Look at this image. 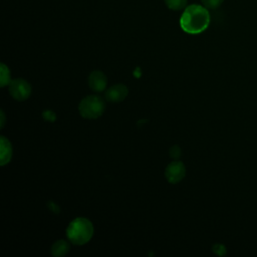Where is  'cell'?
Here are the masks:
<instances>
[{
  "instance_id": "cell-1",
  "label": "cell",
  "mask_w": 257,
  "mask_h": 257,
  "mask_svg": "<svg viewBox=\"0 0 257 257\" xmlns=\"http://www.w3.org/2000/svg\"><path fill=\"white\" fill-rule=\"evenodd\" d=\"M210 20L208 8L200 4H191L184 9L180 17V26L186 33L199 34L208 28Z\"/></svg>"
},
{
  "instance_id": "cell-2",
  "label": "cell",
  "mask_w": 257,
  "mask_h": 257,
  "mask_svg": "<svg viewBox=\"0 0 257 257\" xmlns=\"http://www.w3.org/2000/svg\"><path fill=\"white\" fill-rule=\"evenodd\" d=\"M94 228L92 223L84 217L73 219L66 228V237L74 245H83L90 241Z\"/></svg>"
},
{
  "instance_id": "cell-3",
  "label": "cell",
  "mask_w": 257,
  "mask_h": 257,
  "mask_svg": "<svg viewBox=\"0 0 257 257\" xmlns=\"http://www.w3.org/2000/svg\"><path fill=\"white\" fill-rule=\"evenodd\" d=\"M105 109L104 100L99 95H87L83 97L78 104L79 114L87 119L99 117Z\"/></svg>"
},
{
  "instance_id": "cell-4",
  "label": "cell",
  "mask_w": 257,
  "mask_h": 257,
  "mask_svg": "<svg viewBox=\"0 0 257 257\" xmlns=\"http://www.w3.org/2000/svg\"><path fill=\"white\" fill-rule=\"evenodd\" d=\"M9 93L16 100L27 99L32 91L30 83L23 78H16L9 83Z\"/></svg>"
},
{
  "instance_id": "cell-5",
  "label": "cell",
  "mask_w": 257,
  "mask_h": 257,
  "mask_svg": "<svg viewBox=\"0 0 257 257\" xmlns=\"http://www.w3.org/2000/svg\"><path fill=\"white\" fill-rule=\"evenodd\" d=\"M165 176L169 183L177 184L185 178L186 167L181 161H173L167 166Z\"/></svg>"
},
{
  "instance_id": "cell-6",
  "label": "cell",
  "mask_w": 257,
  "mask_h": 257,
  "mask_svg": "<svg viewBox=\"0 0 257 257\" xmlns=\"http://www.w3.org/2000/svg\"><path fill=\"white\" fill-rule=\"evenodd\" d=\"M127 93V87L122 83H117L106 89L104 97L109 102H119L126 97Z\"/></svg>"
},
{
  "instance_id": "cell-7",
  "label": "cell",
  "mask_w": 257,
  "mask_h": 257,
  "mask_svg": "<svg viewBox=\"0 0 257 257\" xmlns=\"http://www.w3.org/2000/svg\"><path fill=\"white\" fill-rule=\"evenodd\" d=\"M106 83H107L106 76L100 70H93L88 75V85L93 91H96V92L103 91L106 87Z\"/></svg>"
},
{
  "instance_id": "cell-8",
  "label": "cell",
  "mask_w": 257,
  "mask_h": 257,
  "mask_svg": "<svg viewBox=\"0 0 257 257\" xmlns=\"http://www.w3.org/2000/svg\"><path fill=\"white\" fill-rule=\"evenodd\" d=\"M12 158V146L8 139L1 136L0 141V164L4 166L11 161Z\"/></svg>"
},
{
  "instance_id": "cell-9",
  "label": "cell",
  "mask_w": 257,
  "mask_h": 257,
  "mask_svg": "<svg viewBox=\"0 0 257 257\" xmlns=\"http://www.w3.org/2000/svg\"><path fill=\"white\" fill-rule=\"evenodd\" d=\"M70 249V244L68 241L64 239H60L55 241L51 246V254L54 257H61L68 253Z\"/></svg>"
},
{
  "instance_id": "cell-10",
  "label": "cell",
  "mask_w": 257,
  "mask_h": 257,
  "mask_svg": "<svg viewBox=\"0 0 257 257\" xmlns=\"http://www.w3.org/2000/svg\"><path fill=\"white\" fill-rule=\"evenodd\" d=\"M0 85L5 86L11 82V75L8 66L5 63H1L0 65Z\"/></svg>"
},
{
  "instance_id": "cell-11",
  "label": "cell",
  "mask_w": 257,
  "mask_h": 257,
  "mask_svg": "<svg viewBox=\"0 0 257 257\" xmlns=\"http://www.w3.org/2000/svg\"><path fill=\"white\" fill-rule=\"evenodd\" d=\"M166 6L171 10H182L188 5V0H165Z\"/></svg>"
},
{
  "instance_id": "cell-12",
  "label": "cell",
  "mask_w": 257,
  "mask_h": 257,
  "mask_svg": "<svg viewBox=\"0 0 257 257\" xmlns=\"http://www.w3.org/2000/svg\"><path fill=\"white\" fill-rule=\"evenodd\" d=\"M202 5H204L208 9H216L218 8L224 0H201Z\"/></svg>"
},
{
  "instance_id": "cell-13",
  "label": "cell",
  "mask_w": 257,
  "mask_h": 257,
  "mask_svg": "<svg viewBox=\"0 0 257 257\" xmlns=\"http://www.w3.org/2000/svg\"><path fill=\"white\" fill-rule=\"evenodd\" d=\"M1 127H3V125H4V121H5V118H4V112L3 111H1Z\"/></svg>"
}]
</instances>
